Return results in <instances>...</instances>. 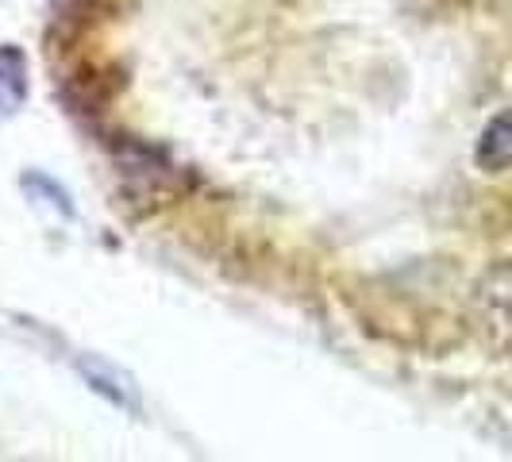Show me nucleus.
Masks as SVG:
<instances>
[{
    "label": "nucleus",
    "mask_w": 512,
    "mask_h": 462,
    "mask_svg": "<svg viewBox=\"0 0 512 462\" xmlns=\"http://www.w3.org/2000/svg\"><path fill=\"white\" fill-rule=\"evenodd\" d=\"M116 166H120V174H124L131 193H139V201H147V205H151V197L162 201V197H170V193L178 189L174 166L158 151L143 147V143H124V147H116Z\"/></svg>",
    "instance_id": "1"
},
{
    "label": "nucleus",
    "mask_w": 512,
    "mask_h": 462,
    "mask_svg": "<svg viewBox=\"0 0 512 462\" xmlns=\"http://www.w3.org/2000/svg\"><path fill=\"white\" fill-rule=\"evenodd\" d=\"M27 97V58L20 47H0V116H12Z\"/></svg>",
    "instance_id": "4"
},
{
    "label": "nucleus",
    "mask_w": 512,
    "mask_h": 462,
    "mask_svg": "<svg viewBox=\"0 0 512 462\" xmlns=\"http://www.w3.org/2000/svg\"><path fill=\"white\" fill-rule=\"evenodd\" d=\"M474 162L478 170L486 174H501L512 166V112H501L493 116L478 139V151H474Z\"/></svg>",
    "instance_id": "3"
},
{
    "label": "nucleus",
    "mask_w": 512,
    "mask_h": 462,
    "mask_svg": "<svg viewBox=\"0 0 512 462\" xmlns=\"http://www.w3.org/2000/svg\"><path fill=\"white\" fill-rule=\"evenodd\" d=\"M474 305L478 316L486 324V332L497 343H509L512 339V258L509 262H497L493 270H486V278L478 282L474 293Z\"/></svg>",
    "instance_id": "2"
}]
</instances>
